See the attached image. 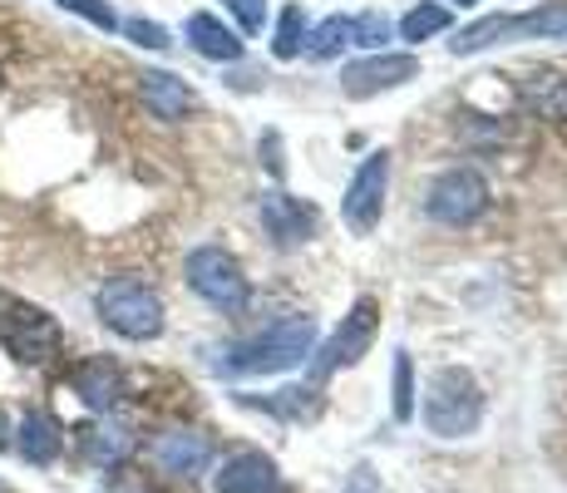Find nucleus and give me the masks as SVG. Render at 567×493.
<instances>
[{
	"instance_id": "obj_1",
	"label": "nucleus",
	"mask_w": 567,
	"mask_h": 493,
	"mask_svg": "<svg viewBox=\"0 0 567 493\" xmlns=\"http://www.w3.org/2000/svg\"><path fill=\"white\" fill-rule=\"evenodd\" d=\"M311 341H316V326L307 316H291V321L267 326L257 341H243L223 360V370H233V376H271V370L297 366V360L311 350Z\"/></svg>"
},
{
	"instance_id": "obj_2",
	"label": "nucleus",
	"mask_w": 567,
	"mask_h": 493,
	"mask_svg": "<svg viewBox=\"0 0 567 493\" xmlns=\"http://www.w3.org/2000/svg\"><path fill=\"white\" fill-rule=\"evenodd\" d=\"M100 321L109 331L128 336V341H154L163 331V301L154 296V287L134 277H114L100 287Z\"/></svg>"
},
{
	"instance_id": "obj_3",
	"label": "nucleus",
	"mask_w": 567,
	"mask_h": 493,
	"mask_svg": "<svg viewBox=\"0 0 567 493\" xmlns=\"http://www.w3.org/2000/svg\"><path fill=\"white\" fill-rule=\"evenodd\" d=\"M478 414H484V394H478V386L464 376V370L434 376L430 400H424V424H430L434 434H444V440L468 434L478 424Z\"/></svg>"
},
{
	"instance_id": "obj_4",
	"label": "nucleus",
	"mask_w": 567,
	"mask_h": 493,
	"mask_svg": "<svg viewBox=\"0 0 567 493\" xmlns=\"http://www.w3.org/2000/svg\"><path fill=\"white\" fill-rule=\"evenodd\" d=\"M188 287L207 296L213 306H223V311H237V306L247 301V281L243 271H237V261L227 257L223 247H198L188 257Z\"/></svg>"
},
{
	"instance_id": "obj_5",
	"label": "nucleus",
	"mask_w": 567,
	"mask_h": 493,
	"mask_svg": "<svg viewBox=\"0 0 567 493\" xmlns=\"http://www.w3.org/2000/svg\"><path fill=\"white\" fill-rule=\"evenodd\" d=\"M484 207H488V183L478 178L474 168L444 173L430 188V217H440V223H468V217H478Z\"/></svg>"
},
{
	"instance_id": "obj_6",
	"label": "nucleus",
	"mask_w": 567,
	"mask_h": 493,
	"mask_svg": "<svg viewBox=\"0 0 567 493\" xmlns=\"http://www.w3.org/2000/svg\"><path fill=\"white\" fill-rule=\"evenodd\" d=\"M6 346L16 360L40 366V360H50L54 346H60V326H54L45 311H35V306H10L6 311Z\"/></svg>"
},
{
	"instance_id": "obj_7",
	"label": "nucleus",
	"mask_w": 567,
	"mask_h": 493,
	"mask_svg": "<svg viewBox=\"0 0 567 493\" xmlns=\"http://www.w3.org/2000/svg\"><path fill=\"white\" fill-rule=\"evenodd\" d=\"M375 326H380V306L370 301V296H361L355 301V311L341 321V331L331 336V346H326V356H321V376L326 370H336V366H355V360L370 350V336H375Z\"/></svg>"
},
{
	"instance_id": "obj_8",
	"label": "nucleus",
	"mask_w": 567,
	"mask_h": 493,
	"mask_svg": "<svg viewBox=\"0 0 567 493\" xmlns=\"http://www.w3.org/2000/svg\"><path fill=\"white\" fill-rule=\"evenodd\" d=\"M385 178H390V158H385V153H375V158H370L365 168L351 178V188H346V223H351L355 233H370V227L380 223Z\"/></svg>"
},
{
	"instance_id": "obj_9",
	"label": "nucleus",
	"mask_w": 567,
	"mask_h": 493,
	"mask_svg": "<svg viewBox=\"0 0 567 493\" xmlns=\"http://www.w3.org/2000/svg\"><path fill=\"white\" fill-rule=\"evenodd\" d=\"M154 459H158L163 474H173V479H198L203 469L213 464V440H207V434H198V430H168V434H158Z\"/></svg>"
},
{
	"instance_id": "obj_10",
	"label": "nucleus",
	"mask_w": 567,
	"mask_h": 493,
	"mask_svg": "<svg viewBox=\"0 0 567 493\" xmlns=\"http://www.w3.org/2000/svg\"><path fill=\"white\" fill-rule=\"evenodd\" d=\"M213 493H281V479H277V464L267 454H233L223 469H217V484Z\"/></svg>"
},
{
	"instance_id": "obj_11",
	"label": "nucleus",
	"mask_w": 567,
	"mask_h": 493,
	"mask_svg": "<svg viewBox=\"0 0 567 493\" xmlns=\"http://www.w3.org/2000/svg\"><path fill=\"white\" fill-rule=\"evenodd\" d=\"M70 386H74V394H80L84 404H90V410H114L118 394H124V370H118L114 360H104V356H90V360L74 366Z\"/></svg>"
},
{
	"instance_id": "obj_12",
	"label": "nucleus",
	"mask_w": 567,
	"mask_h": 493,
	"mask_svg": "<svg viewBox=\"0 0 567 493\" xmlns=\"http://www.w3.org/2000/svg\"><path fill=\"white\" fill-rule=\"evenodd\" d=\"M420 74V60H410V54H390V60H370V64H355V70H346V90L351 94H375V90H395V84H405Z\"/></svg>"
},
{
	"instance_id": "obj_13",
	"label": "nucleus",
	"mask_w": 567,
	"mask_h": 493,
	"mask_svg": "<svg viewBox=\"0 0 567 493\" xmlns=\"http://www.w3.org/2000/svg\"><path fill=\"white\" fill-rule=\"evenodd\" d=\"M261 217H267V227L281 237V243H301V237L316 227V213L311 207H301L297 197H281V193H267L261 197Z\"/></svg>"
},
{
	"instance_id": "obj_14",
	"label": "nucleus",
	"mask_w": 567,
	"mask_h": 493,
	"mask_svg": "<svg viewBox=\"0 0 567 493\" xmlns=\"http://www.w3.org/2000/svg\"><path fill=\"white\" fill-rule=\"evenodd\" d=\"M20 454L30 459V464H54V454H60V424H54V414L45 410H30L25 420H20Z\"/></svg>"
},
{
	"instance_id": "obj_15",
	"label": "nucleus",
	"mask_w": 567,
	"mask_h": 493,
	"mask_svg": "<svg viewBox=\"0 0 567 493\" xmlns=\"http://www.w3.org/2000/svg\"><path fill=\"white\" fill-rule=\"evenodd\" d=\"M138 90H144V104L154 109L158 119H183V114L193 109L188 84L173 80V74H163V70H148L144 80H138Z\"/></svg>"
},
{
	"instance_id": "obj_16",
	"label": "nucleus",
	"mask_w": 567,
	"mask_h": 493,
	"mask_svg": "<svg viewBox=\"0 0 567 493\" xmlns=\"http://www.w3.org/2000/svg\"><path fill=\"white\" fill-rule=\"evenodd\" d=\"M188 40H193V50L207 54V60H237L243 54V40L233 35V30L223 25V20H213V16H193L188 20Z\"/></svg>"
},
{
	"instance_id": "obj_17",
	"label": "nucleus",
	"mask_w": 567,
	"mask_h": 493,
	"mask_svg": "<svg viewBox=\"0 0 567 493\" xmlns=\"http://www.w3.org/2000/svg\"><path fill=\"white\" fill-rule=\"evenodd\" d=\"M528 99L538 104V114H548V119H567V80H558V74H533Z\"/></svg>"
},
{
	"instance_id": "obj_18",
	"label": "nucleus",
	"mask_w": 567,
	"mask_h": 493,
	"mask_svg": "<svg viewBox=\"0 0 567 493\" xmlns=\"http://www.w3.org/2000/svg\"><path fill=\"white\" fill-rule=\"evenodd\" d=\"M124 449H128L124 430H90V434H84V454H90L94 464H114Z\"/></svg>"
},
{
	"instance_id": "obj_19",
	"label": "nucleus",
	"mask_w": 567,
	"mask_h": 493,
	"mask_svg": "<svg viewBox=\"0 0 567 493\" xmlns=\"http://www.w3.org/2000/svg\"><path fill=\"white\" fill-rule=\"evenodd\" d=\"M444 25H450V10H440V6L410 10L405 16V40H424V35H434V30H444Z\"/></svg>"
},
{
	"instance_id": "obj_20",
	"label": "nucleus",
	"mask_w": 567,
	"mask_h": 493,
	"mask_svg": "<svg viewBox=\"0 0 567 493\" xmlns=\"http://www.w3.org/2000/svg\"><path fill=\"white\" fill-rule=\"evenodd\" d=\"M64 10H74V16H84V20H94L100 30H114V10L104 6V0H60Z\"/></svg>"
},
{
	"instance_id": "obj_21",
	"label": "nucleus",
	"mask_w": 567,
	"mask_h": 493,
	"mask_svg": "<svg viewBox=\"0 0 567 493\" xmlns=\"http://www.w3.org/2000/svg\"><path fill=\"white\" fill-rule=\"evenodd\" d=\"M346 35H351V25H346V20H326V25L316 30V45H311V54L321 60V54H331L336 45H346Z\"/></svg>"
},
{
	"instance_id": "obj_22",
	"label": "nucleus",
	"mask_w": 567,
	"mask_h": 493,
	"mask_svg": "<svg viewBox=\"0 0 567 493\" xmlns=\"http://www.w3.org/2000/svg\"><path fill=\"white\" fill-rule=\"evenodd\" d=\"M297 25H301V10L291 6L287 16H281V35H277V54H281V60H291V54L301 50V40H297Z\"/></svg>"
},
{
	"instance_id": "obj_23",
	"label": "nucleus",
	"mask_w": 567,
	"mask_h": 493,
	"mask_svg": "<svg viewBox=\"0 0 567 493\" xmlns=\"http://www.w3.org/2000/svg\"><path fill=\"white\" fill-rule=\"evenodd\" d=\"M128 40H138V45H148V50H163L168 45V30L154 25V20H128Z\"/></svg>"
},
{
	"instance_id": "obj_24",
	"label": "nucleus",
	"mask_w": 567,
	"mask_h": 493,
	"mask_svg": "<svg viewBox=\"0 0 567 493\" xmlns=\"http://www.w3.org/2000/svg\"><path fill=\"white\" fill-rule=\"evenodd\" d=\"M410 410H414L410 404V360H400L395 366V414L400 420H410Z\"/></svg>"
},
{
	"instance_id": "obj_25",
	"label": "nucleus",
	"mask_w": 567,
	"mask_h": 493,
	"mask_svg": "<svg viewBox=\"0 0 567 493\" xmlns=\"http://www.w3.org/2000/svg\"><path fill=\"white\" fill-rule=\"evenodd\" d=\"M227 6H233L237 16H243V25H247V30H257V25H261V6H257V0H227Z\"/></svg>"
},
{
	"instance_id": "obj_26",
	"label": "nucleus",
	"mask_w": 567,
	"mask_h": 493,
	"mask_svg": "<svg viewBox=\"0 0 567 493\" xmlns=\"http://www.w3.org/2000/svg\"><path fill=\"white\" fill-rule=\"evenodd\" d=\"M109 493H154V489H148L138 474H118L114 484H109Z\"/></svg>"
},
{
	"instance_id": "obj_27",
	"label": "nucleus",
	"mask_w": 567,
	"mask_h": 493,
	"mask_svg": "<svg viewBox=\"0 0 567 493\" xmlns=\"http://www.w3.org/2000/svg\"><path fill=\"white\" fill-rule=\"evenodd\" d=\"M10 444V420H6V410H0V449Z\"/></svg>"
},
{
	"instance_id": "obj_28",
	"label": "nucleus",
	"mask_w": 567,
	"mask_h": 493,
	"mask_svg": "<svg viewBox=\"0 0 567 493\" xmlns=\"http://www.w3.org/2000/svg\"><path fill=\"white\" fill-rule=\"evenodd\" d=\"M460 6H474V0H460Z\"/></svg>"
}]
</instances>
